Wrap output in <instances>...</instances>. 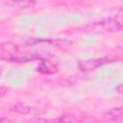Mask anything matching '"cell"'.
Masks as SVG:
<instances>
[{"label": "cell", "instance_id": "6da1fadb", "mask_svg": "<svg viewBox=\"0 0 123 123\" xmlns=\"http://www.w3.org/2000/svg\"><path fill=\"white\" fill-rule=\"evenodd\" d=\"M34 59V54L23 51L14 43H0V60H7L13 62H27Z\"/></svg>", "mask_w": 123, "mask_h": 123}, {"label": "cell", "instance_id": "7a4b0ae2", "mask_svg": "<svg viewBox=\"0 0 123 123\" xmlns=\"http://www.w3.org/2000/svg\"><path fill=\"white\" fill-rule=\"evenodd\" d=\"M122 22H123L122 12H119L114 17H109L99 22H96L94 28L105 32H118L122 28V24H123Z\"/></svg>", "mask_w": 123, "mask_h": 123}, {"label": "cell", "instance_id": "3957f363", "mask_svg": "<svg viewBox=\"0 0 123 123\" xmlns=\"http://www.w3.org/2000/svg\"><path fill=\"white\" fill-rule=\"evenodd\" d=\"M113 60L110 59V58H99V59H92V60H86V61H82L79 63V67L81 70L83 71H88V70H93L96 69L106 63L111 62Z\"/></svg>", "mask_w": 123, "mask_h": 123}, {"label": "cell", "instance_id": "277c9868", "mask_svg": "<svg viewBox=\"0 0 123 123\" xmlns=\"http://www.w3.org/2000/svg\"><path fill=\"white\" fill-rule=\"evenodd\" d=\"M37 70L44 74H52L57 71V65L49 61H43L38 64Z\"/></svg>", "mask_w": 123, "mask_h": 123}, {"label": "cell", "instance_id": "5b68a950", "mask_svg": "<svg viewBox=\"0 0 123 123\" xmlns=\"http://www.w3.org/2000/svg\"><path fill=\"white\" fill-rule=\"evenodd\" d=\"M105 117L109 120H117L122 117V108L121 107H116L111 110H110L106 114Z\"/></svg>", "mask_w": 123, "mask_h": 123}, {"label": "cell", "instance_id": "8992f818", "mask_svg": "<svg viewBox=\"0 0 123 123\" xmlns=\"http://www.w3.org/2000/svg\"><path fill=\"white\" fill-rule=\"evenodd\" d=\"M52 121L53 123H76V119L72 114H63Z\"/></svg>", "mask_w": 123, "mask_h": 123}, {"label": "cell", "instance_id": "52a82bcc", "mask_svg": "<svg viewBox=\"0 0 123 123\" xmlns=\"http://www.w3.org/2000/svg\"><path fill=\"white\" fill-rule=\"evenodd\" d=\"M9 4L12 5L13 7H16V8L26 9V8L33 7L35 5V2H33V1H13V2H10Z\"/></svg>", "mask_w": 123, "mask_h": 123}, {"label": "cell", "instance_id": "ba28073f", "mask_svg": "<svg viewBox=\"0 0 123 123\" xmlns=\"http://www.w3.org/2000/svg\"><path fill=\"white\" fill-rule=\"evenodd\" d=\"M0 123H12V122L8 118H0Z\"/></svg>", "mask_w": 123, "mask_h": 123}, {"label": "cell", "instance_id": "9c48e42d", "mask_svg": "<svg viewBox=\"0 0 123 123\" xmlns=\"http://www.w3.org/2000/svg\"><path fill=\"white\" fill-rule=\"evenodd\" d=\"M6 92H7V88H5V87H0V97L3 96V95H5Z\"/></svg>", "mask_w": 123, "mask_h": 123}, {"label": "cell", "instance_id": "30bf717a", "mask_svg": "<svg viewBox=\"0 0 123 123\" xmlns=\"http://www.w3.org/2000/svg\"><path fill=\"white\" fill-rule=\"evenodd\" d=\"M35 123H53L52 120H39L37 122H35Z\"/></svg>", "mask_w": 123, "mask_h": 123}, {"label": "cell", "instance_id": "8fae6325", "mask_svg": "<svg viewBox=\"0 0 123 123\" xmlns=\"http://www.w3.org/2000/svg\"><path fill=\"white\" fill-rule=\"evenodd\" d=\"M0 76H1V68H0Z\"/></svg>", "mask_w": 123, "mask_h": 123}]
</instances>
